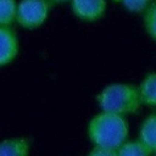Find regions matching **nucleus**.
<instances>
[{
	"mask_svg": "<svg viewBox=\"0 0 156 156\" xmlns=\"http://www.w3.org/2000/svg\"><path fill=\"white\" fill-rule=\"evenodd\" d=\"M88 135L95 146L117 150L128 136V123L123 116L101 112L88 124Z\"/></svg>",
	"mask_w": 156,
	"mask_h": 156,
	"instance_id": "f257e3e1",
	"label": "nucleus"
},
{
	"mask_svg": "<svg viewBox=\"0 0 156 156\" xmlns=\"http://www.w3.org/2000/svg\"><path fill=\"white\" fill-rule=\"evenodd\" d=\"M102 112L113 115H129L139 110L141 101L139 88L132 84H110L105 87L96 98Z\"/></svg>",
	"mask_w": 156,
	"mask_h": 156,
	"instance_id": "f03ea898",
	"label": "nucleus"
},
{
	"mask_svg": "<svg viewBox=\"0 0 156 156\" xmlns=\"http://www.w3.org/2000/svg\"><path fill=\"white\" fill-rule=\"evenodd\" d=\"M49 11L48 0H21L17 4L16 22L26 29H35L48 20Z\"/></svg>",
	"mask_w": 156,
	"mask_h": 156,
	"instance_id": "7ed1b4c3",
	"label": "nucleus"
},
{
	"mask_svg": "<svg viewBox=\"0 0 156 156\" xmlns=\"http://www.w3.org/2000/svg\"><path fill=\"white\" fill-rule=\"evenodd\" d=\"M20 51L17 33L11 27H0V67L15 61Z\"/></svg>",
	"mask_w": 156,
	"mask_h": 156,
	"instance_id": "20e7f679",
	"label": "nucleus"
},
{
	"mask_svg": "<svg viewBox=\"0 0 156 156\" xmlns=\"http://www.w3.org/2000/svg\"><path fill=\"white\" fill-rule=\"evenodd\" d=\"M72 11L83 21H96L106 10V0H71Z\"/></svg>",
	"mask_w": 156,
	"mask_h": 156,
	"instance_id": "39448f33",
	"label": "nucleus"
},
{
	"mask_svg": "<svg viewBox=\"0 0 156 156\" xmlns=\"http://www.w3.org/2000/svg\"><path fill=\"white\" fill-rule=\"evenodd\" d=\"M30 141L27 138L13 136L0 141V156H28Z\"/></svg>",
	"mask_w": 156,
	"mask_h": 156,
	"instance_id": "423d86ee",
	"label": "nucleus"
},
{
	"mask_svg": "<svg viewBox=\"0 0 156 156\" xmlns=\"http://www.w3.org/2000/svg\"><path fill=\"white\" fill-rule=\"evenodd\" d=\"M139 141L151 154L156 152V113H151L143 122L139 132Z\"/></svg>",
	"mask_w": 156,
	"mask_h": 156,
	"instance_id": "0eeeda50",
	"label": "nucleus"
},
{
	"mask_svg": "<svg viewBox=\"0 0 156 156\" xmlns=\"http://www.w3.org/2000/svg\"><path fill=\"white\" fill-rule=\"evenodd\" d=\"M138 88L141 104L156 107V73L147 74Z\"/></svg>",
	"mask_w": 156,
	"mask_h": 156,
	"instance_id": "6e6552de",
	"label": "nucleus"
},
{
	"mask_svg": "<svg viewBox=\"0 0 156 156\" xmlns=\"http://www.w3.org/2000/svg\"><path fill=\"white\" fill-rule=\"evenodd\" d=\"M17 4L16 0H0V27H11L16 22Z\"/></svg>",
	"mask_w": 156,
	"mask_h": 156,
	"instance_id": "1a4fd4ad",
	"label": "nucleus"
},
{
	"mask_svg": "<svg viewBox=\"0 0 156 156\" xmlns=\"http://www.w3.org/2000/svg\"><path fill=\"white\" fill-rule=\"evenodd\" d=\"M150 151L139 141H126L117 149V156H150Z\"/></svg>",
	"mask_w": 156,
	"mask_h": 156,
	"instance_id": "9d476101",
	"label": "nucleus"
},
{
	"mask_svg": "<svg viewBox=\"0 0 156 156\" xmlns=\"http://www.w3.org/2000/svg\"><path fill=\"white\" fill-rule=\"evenodd\" d=\"M144 26L149 35L156 40V1L151 2L144 13Z\"/></svg>",
	"mask_w": 156,
	"mask_h": 156,
	"instance_id": "9b49d317",
	"label": "nucleus"
},
{
	"mask_svg": "<svg viewBox=\"0 0 156 156\" xmlns=\"http://www.w3.org/2000/svg\"><path fill=\"white\" fill-rule=\"evenodd\" d=\"M150 2L151 0H122L123 6L130 12H143L149 7Z\"/></svg>",
	"mask_w": 156,
	"mask_h": 156,
	"instance_id": "f8f14e48",
	"label": "nucleus"
},
{
	"mask_svg": "<svg viewBox=\"0 0 156 156\" xmlns=\"http://www.w3.org/2000/svg\"><path fill=\"white\" fill-rule=\"evenodd\" d=\"M88 156H117V150H111V149H105L100 146H95Z\"/></svg>",
	"mask_w": 156,
	"mask_h": 156,
	"instance_id": "ddd939ff",
	"label": "nucleus"
},
{
	"mask_svg": "<svg viewBox=\"0 0 156 156\" xmlns=\"http://www.w3.org/2000/svg\"><path fill=\"white\" fill-rule=\"evenodd\" d=\"M49 2H63V1H67V0H48Z\"/></svg>",
	"mask_w": 156,
	"mask_h": 156,
	"instance_id": "4468645a",
	"label": "nucleus"
},
{
	"mask_svg": "<svg viewBox=\"0 0 156 156\" xmlns=\"http://www.w3.org/2000/svg\"><path fill=\"white\" fill-rule=\"evenodd\" d=\"M155 156H156V152H155Z\"/></svg>",
	"mask_w": 156,
	"mask_h": 156,
	"instance_id": "2eb2a0df",
	"label": "nucleus"
}]
</instances>
